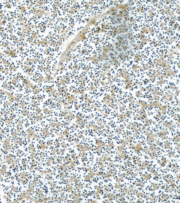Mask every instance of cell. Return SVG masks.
Returning a JSON list of instances; mask_svg holds the SVG:
<instances>
[{"instance_id":"42","label":"cell","mask_w":180,"mask_h":203,"mask_svg":"<svg viewBox=\"0 0 180 203\" xmlns=\"http://www.w3.org/2000/svg\"><path fill=\"white\" fill-rule=\"evenodd\" d=\"M63 170V167H62V166H58V167H55L54 173L57 174V175H60V174H62Z\"/></svg>"},{"instance_id":"47","label":"cell","mask_w":180,"mask_h":203,"mask_svg":"<svg viewBox=\"0 0 180 203\" xmlns=\"http://www.w3.org/2000/svg\"><path fill=\"white\" fill-rule=\"evenodd\" d=\"M59 203H68V201L66 199L65 197H63L59 199Z\"/></svg>"},{"instance_id":"36","label":"cell","mask_w":180,"mask_h":203,"mask_svg":"<svg viewBox=\"0 0 180 203\" xmlns=\"http://www.w3.org/2000/svg\"><path fill=\"white\" fill-rule=\"evenodd\" d=\"M39 67L42 69H46L48 67V61L43 59L39 60Z\"/></svg>"},{"instance_id":"35","label":"cell","mask_w":180,"mask_h":203,"mask_svg":"<svg viewBox=\"0 0 180 203\" xmlns=\"http://www.w3.org/2000/svg\"><path fill=\"white\" fill-rule=\"evenodd\" d=\"M3 31H4V36L7 39L9 40L10 38L13 37V34H12L11 28L7 29Z\"/></svg>"},{"instance_id":"11","label":"cell","mask_w":180,"mask_h":203,"mask_svg":"<svg viewBox=\"0 0 180 203\" xmlns=\"http://www.w3.org/2000/svg\"><path fill=\"white\" fill-rule=\"evenodd\" d=\"M18 131L24 135L25 136L27 137H29L32 132L29 127L22 123H20V124L18 128Z\"/></svg>"},{"instance_id":"20","label":"cell","mask_w":180,"mask_h":203,"mask_svg":"<svg viewBox=\"0 0 180 203\" xmlns=\"http://www.w3.org/2000/svg\"><path fill=\"white\" fill-rule=\"evenodd\" d=\"M17 88L18 87L16 86L15 81L11 82L7 84L5 91L11 96V95L16 90Z\"/></svg>"},{"instance_id":"22","label":"cell","mask_w":180,"mask_h":203,"mask_svg":"<svg viewBox=\"0 0 180 203\" xmlns=\"http://www.w3.org/2000/svg\"><path fill=\"white\" fill-rule=\"evenodd\" d=\"M8 45H9L10 47H12L14 49L19 48L22 47L21 44L20 42L15 39L14 37H11L9 40Z\"/></svg>"},{"instance_id":"7","label":"cell","mask_w":180,"mask_h":203,"mask_svg":"<svg viewBox=\"0 0 180 203\" xmlns=\"http://www.w3.org/2000/svg\"><path fill=\"white\" fill-rule=\"evenodd\" d=\"M41 87L40 90H50L52 86L53 81V80L50 78H45L41 81Z\"/></svg>"},{"instance_id":"9","label":"cell","mask_w":180,"mask_h":203,"mask_svg":"<svg viewBox=\"0 0 180 203\" xmlns=\"http://www.w3.org/2000/svg\"><path fill=\"white\" fill-rule=\"evenodd\" d=\"M58 95L59 102L63 105L66 106L70 100L66 91H60Z\"/></svg>"},{"instance_id":"5","label":"cell","mask_w":180,"mask_h":203,"mask_svg":"<svg viewBox=\"0 0 180 203\" xmlns=\"http://www.w3.org/2000/svg\"><path fill=\"white\" fill-rule=\"evenodd\" d=\"M29 26H34L38 28L42 26L41 21V14L36 15L29 20Z\"/></svg>"},{"instance_id":"17","label":"cell","mask_w":180,"mask_h":203,"mask_svg":"<svg viewBox=\"0 0 180 203\" xmlns=\"http://www.w3.org/2000/svg\"><path fill=\"white\" fill-rule=\"evenodd\" d=\"M30 130L33 132L42 131L44 130V128L39 120L34 122L30 126Z\"/></svg>"},{"instance_id":"4","label":"cell","mask_w":180,"mask_h":203,"mask_svg":"<svg viewBox=\"0 0 180 203\" xmlns=\"http://www.w3.org/2000/svg\"><path fill=\"white\" fill-rule=\"evenodd\" d=\"M47 45L43 42L35 45V51L38 56V60H40L42 56L47 52Z\"/></svg>"},{"instance_id":"32","label":"cell","mask_w":180,"mask_h":203,"mask_svg":"<svg viewBox=\"0 0 180 203\" xmlns=\"http://www.w3.org/2000/svg\"><path fill=\"white\" fill-rule=\"evenodd\" d=\"M0 27H1L3 30H5L7 29L11 28V22L10 21H4L1 23Z\"/></svg>"},{"instance_id":"1","label":"cell","mask_w":180,"mask_h":203,"mask_svg":"<svg viewBox=\"0 0 180 203\" xmlns=\"http://www.w3.org/2000/svg\"><path fill=\"white\" fill-rule=\"evenodd\" d=\"M42 12L54 15L58 6V1H41Z\"/></svg>"},{"instance_id":"24","label":"cell","mask_w":180,"mask_h":203,"mask_svg":"<svg viewBox=\"0 0 180 203\" xmlns=\"http://www.w3.org/2000/svg\"><path fill=\"white\" fill-rule=\"evenodd\" d=\"M7 73L9 80L11 82L15 81V79L18 76L17 71L15 69L13 68L10 70H8Z\"/></svg>"},{"instance_id":"26","label":"cell","mask_w":180,"mask_h":203,"mask_svg":"<svg viewBox=\"0 0 180 203\" xmlns=\"http://www.w3.org/2000/svg\"><path fill=\"white\" fill-rule=\"evenodd\" d=\"M83 150L80 147H79L78 145L75 146L73 150V154L72 155L76 158L80 157L83 154Z\"/></svg>"},{"instance_id":"29","label":"cell","mask_w":180,"mask_h":203,"mask_svg":"<svg viewBox=\"0 0 180 203\" xmlns=\"http://www.w3.org/2000/svg\"><path fill=\"white\" fill-rule=\"evenodd\" d=\"M46 27V34L47 35L53 36L54 35V34H55V32H56V29H55L52 26H51L50 24Z\"/></svg>"},{"instance_id":"3","label":"cell","mask_w":180,"mask_h":203,"mask_svg":"<svg viewBox=\"0 0 180 203\" xmlns=\"http://www.w3.org/2000/svg\"><path fill=\"white\" fill-rule=\"evenodd\" d=\"M75 25V23L74 19L70 17L69 18L65 19L61 21V29L65 32L69 29L73 28Z\"/></svg>"},{"instance_id":"45","label":"cell","mask_w":180,"mask_h":203,"mask_svg":"<svg viewBox=\"0 0 180 203\" xmlns=\"http://www.w3.org/2000/svg\"><path fill=\"white\" fill-rule=\"evenodd\" d=\"M163 62L166 63V64H169L170 63V56H168V54L164 55L163 58Z\"/></svg>"},{"instance_id":"21","label":"cell","mask_w":180,"mask_h":203,"mask_svg":"<svg viewBox=\"0 0 180 203\" xmlns=\"http://www.w3.org/2000/svg\"><path fill=\"white\" fill-rule=\"evenodd\" d=\"M43 147H47L51 143V135L46 134L40 138Z\"/></svg>"},{"instance_id":"8","label":"cell","mask_w":180,"mask_h":203,"mask_svg":"<svg viewBox=\"0 0 180 203\" xmlns=\"http://www.w3.org/2000/svg\"><path fill=\"white\" fill-rule=\"evenodd\" d=\"M16 86L19 89H25L28 86L30 85L27 80L18 76L15 81Z\"/></svg>"},{"instance_id":"41","label":"cell","mask_w":180,"mask_h":203,"mask_svg":"<svg viewBox=\"0 0 180 203\" xmlns=\"http://www.w3.org/2000/svg\"><path fill=\"white\" fill-rule=\"evenodd\" d=\"M7 149V144L5 142L0 141V153L6 150Z\"/></svg>"},{"instance_id":"30","label":"cell","mask_w":180,"mask_h":203,"mask_svg":"<svg viewBox=\"0 0 180 203\" xmlns=\"http://www.w3.org/2000/svg\"><path fill=\"white\" fill-rule=\"evenodd\" d=\"M73 1H59L58 5L65 9L66 8L69 7Z\"/></svg>"},{"instance_id":"12","label":"cell","mask_w":180,"mask_h":203,"mask_svg":"<svg viewBox=\"0 0 180 203\" xmlns=\"http://www.w3.org/2000/svg\"><path fill=\"white\" fill-rule=\"evenodd\" d=\"M54 15H50L48 14L42 12L41 14V21L42 26H47L50 24V22L51 20L53 18Z\"/></svg>"},{"instance_id":"15","label":"cell","mask_w":180,"mask_h":203,"mask_svg":"<svg viewBox=\"0 0 180 203\" xmlns=\"http://www.w3.org/2000/svg\"><path fill=\"white\" fill-rule=\"evenodd\" d=\"M27 195L28 198L31 199L32 200L36 201V202L38 201L42 197L41 195V192L34 191L32 188H31L29 190V191L27 193Z\"/></svg>"},{"instance_id":"48","label":"cell","mask_w":180,"mask_h":203,"mask_svg":"<svg viewBox=\"0 0 180 203\" xmlns=\"http://www.w3.org/2000/svg\"><path fill=\"white\" fill-rule=\"evenodd\" d=\"M0 71H1V70H0Z\"/></svg>"},{"instance_id":"25","label":"cell","mask_w":180,"mask_h":203,"mask_svg":"<svg viewBox=\"0 0 180 203\" xmlns=\"http://www.w3.org/2000/svg\"><path fill=\"white\" fill-rule=\"evenodd\" d=\"M23 34V38L31 41L35 37L34 35L28 29H24Z\"/></svg>"},{"instance_id":"10","label":"cell","mask_w":180,"mask_h":203,"mask_svg":"<svg viewBox=\"0 0 180 203\" xmlns=\"http://www.w3.org/2000/svg\"><path fill=\"white\" fill-rule=\"evenodd\" d=\"M55 76L59 78L62 82L67 81L69 79L68 76L67 75L65 70L61 68H59L56 70Z\"/></svg>"},{"instance_id":"40","label":"cell","mask_w":180,"mask_h":203,"mask_svg":"<svg viewBox=\"0 0 180 203\" xmlns=\"http://www.w3.org/2000/svg\"><path fill=\"white\" fill-rule=\"evenodd\" d=\"M20 42L22 46H24V47H29L32 44V42L31 41L26 40L24 38L22 39Z\"/></svg>"},{"instance_id":"27","label":"cell","mask_w":180,"mask_h":203,"mask_svg":"<svg viewBox=\"0 0 180 203\" xmlns=\"http://www.w3.org/2000/svg\"><path fill=\"white\" fill-rule=\"evenodd\" d=\"M56 49V46L53 43H49L47 45V52L50 55H52L55 52Z\"/></svg>"},{"instance_id":"44","label":"cell","mask_w":180,"mask_h":203,"mask_svg":"<svg viewBox=\"0 0 180 203\" xmlns=\"http://www.w3.org/2000/svg\"><path fill=\"white\" fill-rule=\"evenodd\" d=\"M44 42H45L47 44L52 43V36L50 35L46 36L45 40H44Z\"/></svg>"},{"instance_id":"38","label":"cell","mask_w":180,"mask_h":203,"mask_svg":"<svg viewBox=\"0 0 180 203\" xmlns=\"http://www.w3.org/2000/svg\"><path fill=\"white\" fill-rule=\"evenodd\" d=\"M54 154L57 159H63L64 158H66V156H65L64 152H62L56 150L54 152Z\"/></svg>"},{"instance_id":"33","label":"cell","mask_w":180,"mask_h":203,"mask_svg":"<svg viewBox=\"0 0 180 203\" xmlns=\"http://www.w3.org/2000/svg\"><path fill=\"white\" fill-rule=\"evenodd\" d=\"M75 33L76 32L74 29V28H72L66 31L65 32V34H64V35H65V37L67 40V39H69L71 37L74 35Z\"/></svg>"},{"instance_id":"23","label":"cell","mask_w":180,"mask_h":203,"mask_svg":"<svg viewBox=\"0 0 180 203\" xmlns=\"http://www.w3.org/2000/svg\"><path fill=\"white\" fill-rule=\"evenodd\" d=\"M0 80L6 83V84L11 82L8 75L7 71V70H1L0 71Z\"/></svg>"},{"instance_id":"37","label":"cell","mask_w":180,"mask_h":203,"mask_svg":"<svg viewBox=\"0 0 180 203\" xmlns=\"http://www.w3.org/2000/svg\"><path fill=\"white\" fill-rule=\"evenodd\" d=\"M46 35L45 34H40L35 36L34 37L39 43L43 42L46 37Z\"/></svg>"},{"instance_id":"28","label":"cell","mask_w":180,"mask_h":203,"mask_svg":"<svg viewBox=\"0 0 180 203\" xmlns=\"http://www.w3.org/2000/svg\"><path fill=\"white\" fill-rule=\"evenodd\" d=\"M67 129V128L65 125H58L56 133L62 136L66 133Z\"/></svg>"},{"instance_id":"31","label":"cell","mask_w":180,"mask_h":203,"mask_svg":"<svg viewBox=\"0 0 180 203\" xmlns=\"http://www.w3.org/2000/svg\"><path fill=\"white\" fill-rule=\"evenodd\" d=\"M20 1L21 7L23 9H26L31 7L32 1Z\"/></svg>"},{"instance_id":"18","label":"cell","mask_w":180,"mask_h":203,"mask_svg":"<svg viewBox=\"0 0 180 203\" xmlns=\"http://www.w3.org/2000/svg\"><path fill=\"white\" fill-rule=\"evenodd\" d=\"M39 121L44 129L49 126H52L53 125L55 124L53 121L52 117L47 118V117H41Z\"/></svg>"},{"instance_id":"39","label":"cell","mask_w":180,"mask_h":203,"mask_svg":"<svg viewBox=\"0 0 180 203\" xmlns=\"http://www.w3.org/2000/svg\"><path fill=\"white\" fill-rule=\"evenodd\" d=\"M9 124L12 126H14L15 128H19V125L20 124V122L19 120H16L15 119H12L10 120V122H9Z\"/></svg>"},{"instance_id":"13","label":"cell","mask_w":180,"mask_h":203,"mask_svg":"<svg viewBox=\"0 0 180 203\" xmlns=\"http://www.w3.org/2000/svg\"><path fill=\"white\" fill-rule=\"evenodd\" d=\"M6 62L14 69H17L21 64L15 58L14 55L9 56Z\"/></svg>"},{"instance_id":"14","label":"cell","mask_w":180,"mask_h":203,"mask_svg":"<svg viewBox=\"0 0 180 203\" xmlns=\"http://www.w3.org/2000/svg\"><path fill=\"white\" fill-rule=\"evenodd\" d=\"M31 8L36 11L37 15L42 14L43 12L42 8L41 1H32Z\"/></svg>"},{"instance_id":"19","label":"cell","mask_w":180,"mask_h":203,"mask_svg":"<svg viewBox=\"0 0 180 203\" xmlns=\"http://www.w3.org/2000/svg\"><path fill=\"white\" fill-rule=\"evenodd\" d=\"M50 25L56 30H60L61 29V21L55 15L51 20Z\"/></svg>"},{"instance_id":"6","label":"cell","mask_w":180,"mask_h":203,"mask_svg":"<svg viewBox=\"0 0 180 203\" xmlns=\"http://www.w3.org/2000/svg\"><path fill=\"white\" fill-rule=\"evenodd\" d=\"M28 81L30 85L32 87H33L36 90H40L41 89V81L36 79L33 75L29 76Z\"/></svg>"},{"instance_id":"16","label":"cell","mask_w":180,"mask_h":203,"mask_svg":"<svg viewBox=\"0 0 180 203\" xmlns=\"http://www.w3.org/2000/svg\"><path fill=\"white\" fill-rule=\"evenodd\" d=\"M29 138L30 139V144H31V148L32 149L39 148L42 146L39 138L34 136L29 137Z\"/></svg>"},{"instance_id":"43","label":"cell","mask_w":180,"mask_h":203,"mask_svg":"<svg viewBox=\"0 0 180 203\" xmlns=\"http://www.w3.org/2000/svg\"><path fill=\"white\" fill-rule=\"evenodd\" d=\"M46 134V132L44 130L42 131L33 132V135H34V136L36 137L39 139Z\"/></svg>"},{"instance_id":"46","label":"cell","mask_w":180,"mask_h":203,"mask_svg":"<svg viewBox=\"0 0 180 203\" xmlns=\"http://www.w3.org/2000/svg\"><path fill=\"white\" fill-rule=\"evenodd\" d=\"M6 84L5 83L3 82L1 80H0V90H3L5 91L6 88Z\"/></svg>"},{"instance_id":"2","label":"cell","mask_w":180,"mask_h":203,"mask_svg":"<svg viewBox=\"0 0 180 203\" xmlns=\"http://www.w3.org/2000/svg\"><path fill=\"white\" fill-rule=\"evenodd\" d=\"M53 93L50 90H36L35 94V98L46 101L52 97Z\"/></svg>"},{"instance_id":"34","label":"cell","mask_w":180,"mask_h":203,"mask_svg":"<svg viewBox=\"0 0 180 203\" xmlns=\"http://www.w3.org/2000/svg\"><path fill=\"white\" fill-rule=\"evenodd\" d=\"M65 70L66 71V73L67 75L68 76L69 78L74 76L76 74V70L71 67H70L66 69Z\"/></svg>"}]
</instances>
